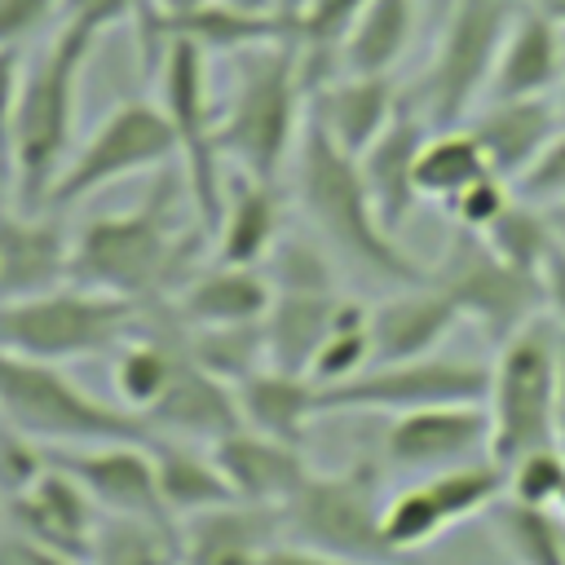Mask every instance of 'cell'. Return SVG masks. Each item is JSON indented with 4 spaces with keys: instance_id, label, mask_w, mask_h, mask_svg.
I'll return each instance as SVG.
<instances>
[{
    "instance_id": "cell-54",
    "label": "cell",
    "mask_w": 565,
    "mask_h": 565,
    "mask_svg": "<svg viewBox=\"0 0 565 565\" xmlns=\"http://www.w3.org/2000/svg\"><path fill=\"white\" fill-rule=\"evenodd\" d=\"M552 221H556V225L565 230V207H556V212H552Z\"/></svg>"
},
{
    "instance_id": "cell-39",
    "label": "cell",
    "mask_w": 565,
    "mask_h": 565,
    "mask_svg": "<svg viewBox=\"0 0 565 565\" xmlns=\"http://www.w3.org/2000/svg\"><path fill=\"white\" fill-rule=\"evenodd\" d=\"M481 234H486V243H490L503 260L543 274V256H547V247H552V238H556L561 230H556V221H552L543 207H534V203H525V199H512L508 212H503L490 230H481Z\"/></svg>"
},
{
    "instance_id": "cell-13",
    "label": "cell",
    "mask_w": 565,
    "mask_h": 565,
    "mask_svg": "<svg viewBox=\"0 0 565 565\" xmlns=\"http://www.w3.org/2000/svg\"><path fill=\"white\" fill-rule=\"evenodd\" d=\"M490 397V366L468 358H411V362H371L366 371L318 388V411H380L406 415L424 406H459Z\"/></svg>"
},
{
    "instance_id": "cell-57",
    "label": "cell",
    "mask_w": 565,
    "mask_h": 565,
    "mask_svg": "<svg viewBox=\"0 0 565 565\" xmlns=\"http://www.w3.org/2000/svg\"><path fill=\"white\" fill-rule=\"evenodd\" d=\"M0 424H4V419H0ZM0 433H4V428H0Z\"/></svg>"
},
{
    "instance_id": "cell-48",
    "label": "cell",
    "mask_w": 565,
    "mask_h": 565,
    "mask_svg": "<svg viewBox=\"0 0 565 565\" xmlns=\"http://www.w3.org/2000/svg\"><path fill=\"white\" fill-rule=\"evenodd\" d=\"M543 296H547V309L556 313V327L565 331V234H556L543 256Z\"/></svg>"
},
{
    "instance_id": "cell-46",
    "label": "cell",
    "mask_w": 565,
    "mask_h": 565,
    "mask_svg": "<svg viewBox=\"0 0 565 565\" xmlns=\"http://www.w3.org/2000/svg\"><path fill=\"white\" fill-rule=\"evenodd\" d=\"M150 0H62V22H79L97 35H106L124 18H141Z\"/></svg>"
},
{
    "instance_id": "cell-35",
    "label": "cell",
    "mask_w": 565,
    "mask_h": 565,
    "mask_svg": "<svg viewBox=\"0 0 565 565\" xmlns=\"http://www.w3.org/2000/svg\"><path fill=\"white\" fill-rule=\"evenodd\" d=\"M490 525L516 565H565V521L556 508H534L503 494L490 508Z\"/></svg>"
},
{
    "instance_id": "cell-47",
    "label": "cell",
    "mask_w": 565,
    "mask_h": 565,
    "mask_svg": "<svg viewBox=\"0 0 565 565\" xmlns=\"http://www.w3.org/2000/svg\"><path fill=\"white\" fill-rule=\"evenodd\" d=\"M22 88V57L13 44H0V154L9 159V128H13V106Z\"/></svg>"
},
{
    "instance_id": "cell-18",
    "label": "cell",
    "mask_w": 565,
    "mask_h": 565,
    "mask_svg": "<svg viewBox=\"0 0 565 565\" xmlns=\"http://www.w3.org/2000/svg\"><path fill=\"white\" fill-rule=\"evenodd\" d=\"M428 119L419 115V106L411 97H402L397 115L388 119V128L358 154V172L366 181V194L384 221L388 234L402 230V221L415 212L419 203V185H415V159H419V146L428 137Z\"/></svg>"
},
{
    "instance_id": "cell-36",
    "label": "cell",
    "mask_w": 565,
    "mask_h": 565,
    "mask_svg": "<svg viewBox=\"0 0 565 565\" xmlns=\"http://www.w3.org/2000/svg\"><path fill=\"white\" fill-rule=\"evenodd\" d=\"M88 565H185L177 525L146 516H102Z\"/></svg>"
},
{
    "instance_id": "cell-21",
    "label": "cell",
    "mask_w": 565,
    "mask_h": 565,
    "mask_svg": "<svg viewBox=\"0 0 565 565\" xmlns=\"http://www.w3.org/2000/svg\"><path fill=\"white\" fill-rule=\"evenodd\" d=\"M212 459L221 463L234 499L243 503H265V508H282L300 486L305 477L313 472L300 455V446L291 441H278V437H265L256 428H234L225 433L221 441H212Z\"/></svg>"
},
{
    "instance_id": "cell-25",
    "label": "cell",
    "mask_w": 565,
    "mask_h": 565,
    "mask_svg": "<svg viewBox=\"0 0 565 565\" xmlns=\"http://www.w3.org/2000/svg\"><path fill=\"white\" fill-rule=\"evenodd\" d=\"M459 318H463L459 305L441 287H433V282L406 287L371 309V353H375V362L428 358V353H437V344L450 335V327Z\"/></svg>"
},
{
    "instance_id": "cell-5",
    "label": "cell",
    "mask_w": 565,
    "mask_h": 565,
    "mask_svg": "<svg viewBox=\"0 0 565 565\" xmlns=\"http://www.w3.org/2000/svg\"><path fill=\"white\" fill-rule=\"evenodd\" d=\"M154 309L71 282V287H49L22 300L0 305V349L40 358V362H79L97 353H115L132 335L146 331Z\"/></svg>"
},
{
    "instance_id": "cell-3",
    "label": "cell",
    "mask_w": 565,
    "mask_h": 565,
    "mask_svg": "<svg viewBox=\"0 0 565 565\" xmlns=\"http://www.w3.org/2000/svg\"><path fill=\"white\" fill-rule=\"evenodd\" d=\"M97 31L79 22H62L53 44L22 71L13 128H9V163H13V203L18 212L49 207V190L71 163L79 79L97 49Z\"/></svg>"
},
{
    "instance_id": "cell-15",
    "label": "cell",
    "mask_w": 565,
    "mask_h": 565,
    "mask_svg": "<svg viewBox=\"0 0 565 565\" xmlns=\"http://www.w3.org/2000/svg\"><path fill=\"white\" fill-rule=\"evenodd\" d=\"M384 459L406 472H441L459 463L490 459V411L486 402L424 406L393 415L384 437Z\"/></svg>"
},
{
    "instance_id": "cell-32",
    "label": "cell",
    "mask_w": 565,
    "mask_h": 565,
    "mask_svg": "<svg viewBox=\"0 0 565 565\" xmlns=\"http://www.w3.org/2000/svg\"><path fill=\"white\" fill-rule=\"evenodd\" d=\"M181 358H185V344L181 340H168V335H132L128 344L115 349V397L124 411H137L146 415L177 380L181 371Z\"/></svg>"
},
{
    "instance_id": "cell-14",
    "label": "cell",
    "mask_w": 565,
    "mask_h": 565,
    "mask_svg": "<svg viewBox=\"0 0 565 565\" xmlns=\"http://www.w3.org/2000/svg\"><path fill=\"white\" fill-rule=\"evenodd\" d=\"M154 441H93V446H44L49 463L71 472L102 512L110 516H146L172 521L159 494L154 472ZM177 525V521H172Z\"/></svg>"
},
{
    "instance_id": "cell-52",
    "label": "cell",
    "mask_w": 565,
    "mask_h": 565,
    "mask_svg": "<svg viewBox=\"0 0 565 565\" xmlns=\"http://www.w3.org/2000/svg\"><path fill=\"white\" fill-rule=\"evenodd\" d=\"M225 4H238V9H256V13H269V9H278V0H225Z\"/></svg>"
},
{
    "instance_id": "cell-11",
    "label": "cell",
    "mask_w": 565,
    "mask_h": 565,
    "mask_svg": "<svg viewBox=\"0 0 565 565\" xmlns=\"http://www.w3.org/2000/svg\"><path fill=\"white\" fill-rule=\"evenodd\" d=\"M380 512L384 503L375 463H349L340 472H309L305 486L278 508V521L287 543L362 561L384 552Z\"/></svg>"
},
{
    "instance_id": "cell-1",
    "label": "cell",
    "mask_w": 565,
    "mask_h": 565,
    "mask_svg": "<svg viewBox=\"0 0 565 565\" xmlns=\"http://www.w3.org/2000/svg\"><path fill=\"white\" fill-rule=\"evenodd\" d=\"M203 238V225L181 230L177 221V177L168 163L159 168V181L150 185L141 207L93 216L71 238V282L159 309L172 305V296L190 278Z\"/></svg>"
},
{
    "instance_id": "cell-56",
    "label": "cell",
    "mask_w": 565,
    "mask_h": 565,
    "mask_svg": "<svg viewBox=\"0 0 565 565\" xmlns=\"http://www.w3.org/2000/svg\"><path fill=\"white\" fill-rule=\"evenodd\" d=\"M172 4H194V0H172Z\"/></svg>"
},
{
    "instance_id": "cell-28",
    "label": "cell",
    "mask_w": 565,
    "mask_h": 565,
    "mask_svg": "<svg viewBox=\"0 0 565 565\" xmlns=\"http://www.w3.org/2000/svg\"><path fill=\"white\" fill-rule=\"evenodd\" d=\"M344 296L335 291H274V305L265 313V358L269 366L278 371H296V375H309L327 331H331V318L340 309Z\"/></svg>"
},
{
    "instance_id": "cell-8",
    "label": "cell",
    "mask_w": 565,
    "mask_h": 565,
    "mask_svg": "<svg viewBox=\"0 0 565 565\" xmlns=\"http://www.w3.org/2000/svg\"><path fill=\"white\" fill-rule=\"evenodd\" d=\"M521 9L525 0H450L446 4L433 62L411 93L428 128H459L472 115V106L490 88L494 62Z\"/></svg>"
},
{
    "instance_id": "cell-24",
    "label": "cell",
    "mask_w": 565,
    "mask_h": 565,
    "mask_svg": "<svg viewBox=\"0 0 565 565\" xmlns=\"http://www.w3.org/2000/svg\"><path fill=\"white\" fill-rule=\"evenodd\" d=\"M71 278V238L40 212L0 216V305Z\"/></svg>"
},
{
    "instance_id": "cell-30",
    "label": "cell",
    "mask_w": 565,
    "mask_h": 565,
    "mask_svg": "<svg viewBox=\"0 0 565 565\" xmlns=\"http://www.w3.org/2000/svg\"><path fill=\"white\" fill-rule=\"evenodd\" d=\"M154 472H159V494L163 508L172 512V521L194 516L203 508L230 503L234 490L221 472V463L212 459V446H194V441H177V437H159L154 446Z\"/></svg>"
},
{
    "instance_id": "cell-33",
    "label": "cell",
    "mask_w": 565,
    "mask_h": 565,
    "mask_svg": "<svg viewBox=\"0 0 565 565\" xmlns=\"http://www.w3.org/2000/svg\"><path fill=\"white\" fill-rule=\"evenodd\" d=\"M486 172H490V163H486L477 137L468 132V124H459V128H433L424 137V146H419V159H415L419 199H437V203L459 199Z\"/></svg>"
},
{
    "instance_id": "cell-7",
    "label": "cell",
    "mask_w": 565,
    "mask_h": 565,
    "mask_svg": "<svg viewBox=\"0 0 565 565\" xmlns=\"http://www.w3.org/2000/svg\"><path fill=\"white\" fill-rule=\"evenodd\" d=\"M561 358L565 331L547 318H530L512 340L499 344L490 366V459L512 468L539 446H556L561 411Z\"/></svg>"
},
{
    "instance_id": "cell-43",
    "label": "cell",
    "mask_w": 565,
    "mask_h": 565,
    "mask_svg": "<svg viewBox=\"0 0 565 565\" xmlns=\"http://www.w3.org/2000/svg\"><path fill=\"white\" fill-rule=\"evenodd\" d=\"M516 199V190H512V181H503L499 172H486L481 181H472L459 199H450L446 203V212L455 216V225H463V230H490L503 212H508V203Z\"/></svg>"
},
{
    "instance_id": "cell-37",
    "label": "cell",
    "mask_w": 565,
    "mask_h": 565,
    "mask_svg": "<svg viewBox=\"0 0 565 565\" xmlns=\"http://www.w3.org/2000/svg\"><path fill=\"white\" fill-rule=\"evenodd\" d=\"M185 331V349L199 366H207L212 375H221L225 384H243L247 375H256L260 366H269L265 358V327H207V331Z\"/></svg>"
},
{
    "instance_id": "cell-4",
    "label": "cell",
    "mask_w": 565,
    "mask_h": 565,
    "mask_svg": "<svg viewBox=\"0 0 565 565\" xmlns=\"http://www.w3.org/2000/svg\"><path fill=\"white\" fill-rule=\"evenodd\" d=\"M309 115V84L296 40H269L234 53V88L216 115V150L238 172L274 181L300 146Z\"/></svg>"
},
{
    "instance_id": "cell-12",
    "label": "cell",
    "mask_w": 565,
    "mask_h": 565,
    "mask_svg": "<svg viewBox=\"0 0 565 565\" xmlns=\"http://www.w3.org/2000/svg\"><path fill=\"white\" fill-rule=\"evenodd\" d=\"M172 159H177V132H172L168 110L154 102H124L71 154V163L62 168V177L49 190V207L62 212L132 172L168 168Z\"/></svg>"
},
{
    "instance_id": "cell-17",
    "label": "cell",
    "mask_w": 565,
    "mask_h": 565,
    "mask_svg": "<svg viewBox=\"0 0 565 565\" xmlns=\"http://www.w3.org/2000/svg\"><path fill=\"white\" fill-rule=\"evenodd\" d=\"M177 543L185 565H260L269 547L282 543L278 508L265 503H216L177 521Z\"/></svg>"
},
{
    "instance_id": "cell-22",
    "label": "cell",
    "mask_w": 565,
    "mask_h": 565,
    "mask_svg": "<svg viewBox=\"0 0 565 565\" xmlns=\"http://www.w3.org/2000/svg\"><path fill=\"white\" fill-rule=\"evenodd\" d=\"M402 97L388 75H331L309 93V119L353 159L388 128Z\"/></svg>"
},
{
    "instance_id": "cell-20",
    "label": "cell",
    "mask_w": 565,
    "mask_h": 565,
    "mask_svg": "<svg viewBox=\"0 0 565 565\" xmlns=\"http://www.w3.org/2000/svg\"><path fill=\"white\" fill-rule=\"evenodd\" d=\"M181 344H185V340H181ZM146 424H150L159 437L212 446V441H221L225 433L243 428L238 388L225 384L221 375H212L207 366H199V362L190 358V349H185L172 388L146 411Z\"/></svg>"
},
{
    "instance_id": "cell-51",
    "label": "cell",
    "mask_w": 565,
    "mask_h": 565,
    "mask_svg": "<svg viewBox=\"0 0 565 565\" xmlns=\"http://www.w3.org/2000/svg\"><path fill=\"white\" fill-rule=\"evenodd\" d=\"M530 9H539L543 18H552L556 26H565V0H525Z\"/></svg>"
},
{
    "instance_id": "cell-26",
    "label": "cell",
    "mask_w": 565,
    "mask_h": 565,
    "mask_svg": "<svg viewBox=\"0 0 565 565\" xmlns=\"http://www.w3.org/2000/svg\"><path fill=\"white\" fill-rule=\"evenodd\" d=\"M565 79V49H561V26L543 18L539 9H521L512 22L503 53L494 62L486 102H512V97H547Z\"/></svg>"
},
{
    "instance_id": "cell-34",
    "label": "cell",
    "mask_w": 565,
    "mask_h": 565,
    "mask_svg": "<svg viewBox=\"0 0 565 565\" xmlns=\"http://www.w3.org/2000/svg\"><path fill=\"white\" fill-rule=\"evenodd\" d=\"M366 4L371 0H305L300 13L291 18V40L300 49V71L309 93L340 71V44Z\"/></svg>"
},
{
    "instance_id": "cell-49",
    "label": "cell",
    "mask_w": 565,
    "mask_h": 565,
    "mask_svg": "<svg viewBox=\"0 0 565 565\" xmlns=\"http://www.w3.org/2000/svg\"><path fill=\"white\" fill-rule=\"evenodd\" d=\"M260 565H362V561L335 556V552H313V547H300V543H278V547H269V556Z\"/></svg>"
},
{
    "instance_id": "cell-41",
    "label": "cell",
    "mask_w": 565,
    "mask_h": 565,
    "mask_svg": "<svg viewBox=\"0 0 565 565\" xmlns=\"http://www.w3.org/2000/svg\"><path fill=\"white\" fill-rule=\"evenodd\" d=\"M265 274L274 291H335L327 256L305 238H278V247L265 256Z\"/></svg>"
},
{
    "instance_id": "cell-10",
    "label": "cell",
    "mask_w": 565,
    "mask_h": 565,
    "mask_svg": "<svg viewBox=\"0 0 565 565\" xmlns=\"http://www.w3.org/2000/svg\"><path fill=\"white\" fill-rule=\"evenodd\" d=\"M428 282L441 287L459 305V313L481 327L490 344L512 340L530 318H539V305H547L543 274L503 260L486 243V234L463 230V225L450 234Z\"/></svg>"
},
{
    "instance_id": "cell-6",
    "label": "cell",
    "mask_w": 565,
    "mask_h": 565,
    "mask_svg": "<svg viewBox=\"0 0 565 565\" xmlns=\"http://www.w3.org/2000/svg\"><path fill=\"white\" fill-rule=\"evenodd\" d=\"M0 419L40 446L159 441L146 415L106 406L84 393L57 362H40L13 349H0Z\"/></svg>"
},
{
    "instance_id": "cell-55",
    "label": "cell",
    "mask_w": 565,
    "mask_h": 565,
    "mask_svg": "<svg viewBox=\"0 0 565 565\" xmlns=\"http://www.w3.org/2000/svg\"><path fill=\"white\" fill-rule=\"evenodd\" d=\"M556 512H561V521H565V494H561V503H556Z\"/></svg>"
},
{
    "instance_id": "cell-58",
    "label": "cell",
    "mask_w": 565,
    "mask_h": 565,
    "mask_svg": "<svg viewBox=\"0 0 565 565\" xmlns=\"http://www.w3.org/2000/svg\"><path fill=\"white\" fill-rule=\"evenodd\" d=\"M556 230H561V225H556ZM561 234H565V230H561Z\"/></svg>"
},
{
    "instance_id": "cell-31",
    "label": "cell",
    "mask_w": 565,
    "mask_h": 565,
    "mask_svg": "<svg viewBox=\"0 0 565 565\" xmlns=\"http://www.w3.org/2000/svg\"><path fill=\"white\" fill-rule=\"evenodd\" d=\"M415 35V0H371L340 44L344 75H388Z\"/></svg>"
},
{
    "instance_id": "cell-50",
    "label": "cell",
    "mask_w": 565,
    "mask_h": 565,
    "mask_svg": "<svg viewBox=\"0 0 565 565\" xmlns=\"http://www.w3.org/2000/svg\"><path fill=\"white\" fill-rule=\"evenodd\" d=\"M9 199H18V194H13V163L0 154V216L9 212Z\"/></svg>"
},
{
    "instance_id": "cell-45",
    "label": "cell",
    "mask_w": 565,
    "mask_h": 565,
    "mask_svg": "<svg viewBox=\"0 0 565 565\" xmlns=\"http://www.w3.org/2000/svg\"><path fill=\"white\" fill-rule=\"evenodd\" d=\"M53 13H62V0H0V44H13L18 49Z\"/></svg>"
},
{
    "instance_id": "cell-19",
    "label": "cell",
    "mask_w": 565,
    "mask_h": 565,
    "mask_svg": "<svg viewBox=\"0 0 565 565\" xmlns=\"http://www.w3.org/2000/svg\"><path fill=\"white\" fill-rule=\"evenodd\" d=\"M274 305V282L260 265H221L212 260L207 269H194L181 291L172 296V318L177 327L207 331V327H252L265 322Z\"/></svg>"
},
{
    "instance_id": "cell-29",
    "label": "cell",
    "mask_w": 565,
    "mask_h": 565,
    "mask_svg": "<svg viewBox=\"0 0 565 565\" xmlns=\"http://www.w3.org/2000/svg\"><path fill=\"white\" fill-rule=\"evenodd\" d=\"M238 411L243 424L300 446L309 433V419H318V384L309 375L296 371H278V366H260L256 375H247L238 384Z\"/></svg>"
},
{
    "instance_id": "cell-23",
    "label": "cell",
    "mask_w": 565,
    "mask_h": 565,
    "mask_svg": "<svg viewBox=\"0 0 565 565\" xmlns=\"http://www.w3.org/2000/svg\"><path fill=\"white\" fill-rule=\"evenodd\" d=\"M463 124L477 137L490 172L516 181L561 132V110L547 97H512V102H481L477 115Z\"/></svg>"
},
{
    "instance_id": "cell-53",
    "label": "cell",
    "mask_w": 565,
    "mask_h": 565,
    "mask_svg": "<svg viewBox=\"0 0 565 565\" xmlns=\"http://www.w3.org/2000/svg\"><path fill=\"white\" fill-rule=\"evenodd\" d=\"M300 4H305V0H278V13H287V18H296V13H300Z\"/></svg>"
},
{
    "instance_id": "cell-9",
    "label": "cell",
    "mask_w": 565,
    "mask_h": 565,
    "mask_svg": "<svg viewBox=\"0 0 565 565\" xmlns=\"http://www.w3.org/2000/svg\"><path fill=\"white\" fill-rule=\"evenodd\" d=\"M159 88L163 110L177 132V163L185 172L190 212L207 230V238L221 225L225 212V181H221V150H216V115L207 93V49L194 40H163L159 49Z\"/></svg>"
},
{
    "instance_id": "cell-2",
    "label": "cell",
    "mask_w": 565,
    "mask_h": 565,
    "mask_svg": "<svg viewBox=\"0 0 565 565\" xmlns=\"http://www.w3.org/2000/svg\"><path fill=\"white\" fill-rule=\"evenodd\" d=\"M296 194L305 216L322 230V238L362 274L397 282V287H419L433 278V265H419L397 234L384 230L366 181L358 172V159L349 150H340L309 115H305V132L296 146Z\"/></svg>"
},
{
    "instance_id": "cell-44",
    "label": "cell",
    "mask_w": 565,
    "mask_h": 565,
    "mask_svg": "<svg viewBox=\"0 0 565 565\" xmlns=\"http://www.w3.org/2000/svg\"><path fill=\"white\" fill-rule=\"evenodd\" d=\"M512 190H516V199H525V203H534V207H556V203H565V128L543 146V154L512 181Z\"/></svg>"
},
{
    "instance_id": "cell-38",
    "label": "cell",
    "mask_w": 565,
    "mask_h": 565,
    "mask_svg": "<svg viewBox=\"0 0 565 565\" xmlns=\"http://www.w3.org/2000/svg\"><path fill=\"white\" fill-rule=\"evenodd\" d=\"M371 362H375V353H371V309L358 305V300H340V309L331 318V331H327V340H322V349L309 366V380L318 388H327V384H340V380L366 371Z\"/></svg>"
},
{
    "instance_id": "cell-42",
    "label": "cell",
    "mask_w": 565,
    "mask_h": 565,
    "mask_svg": "<svg viewBox=\"0 0 565 565\" xmlns=\"http://www.w3.org/2000/svg\"><path fill=\"white\" fill-rule=\"evenodd\" d=\"M508 494L534 508H556L565 494V450L539 446L508 468Z\"/></svg>"
},
{
    "instance_id": "cell-27",
    "label": "cell",
    "mask_w": 565,
    "mask_h": 565,
    "mask_svg": "<svg viewBox=\"0 0 565 565\" xmlns=\"http://www.w3.org/2000/svg\"><path fill=\"white\" fill-rule=\"evenodd\" d=\"M278 230H282L278 185L238 172L225 185V212L216 225V260L221 265H265V256L278 247Z\"/></svg>"
},
{
    "instance_id": "cell-40",
    "label": "cell",
    "mask_w": 565,
    "mask_h": 565,
    "mask_svg": "<svg viewBox=\"0 0 565 565\" xmlns=\"http://www.w3.org/2000/svg\"><path fill=\"white\" fill-rule=\"evenodd\" d=\"M446 525H450V521H446L437 494L428 490V481L397 490V494L384 503V512H380V539H384V552H415V547L433 543Z\"/></svg>"
},
{
    "instance_id": "cell-16",
    "label": "cell",
    "mask_w": 565,
    "mask_h": 565,
    "mask_svg": "<svg viewBox=\"0 0 565 565\" xmlns=\"http://www.w3.org/2000/svg\"><path fill=\"white\" fill-rule=\"evenodd\" d=\"M97 512L102 508L93 503V494L57 463H49L31 486L9 494V516H13L18 534L44 543L49 552H57L75 565H88V556H93L97 525H102Z\"/></svg>"
}]
</instances>
